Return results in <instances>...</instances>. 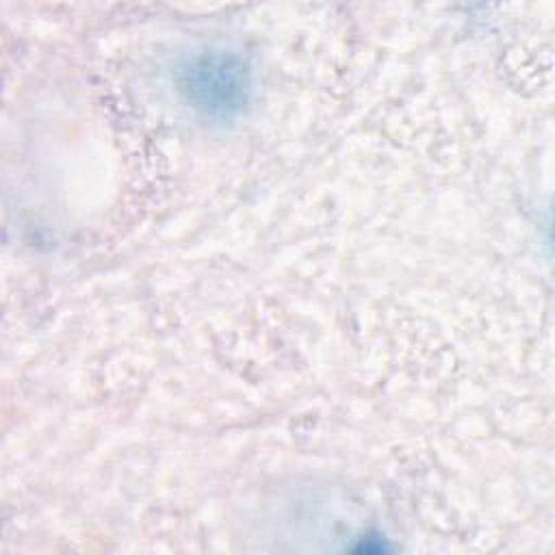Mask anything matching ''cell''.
Instances as JSON below:
<instances>
[{
	"label": "cell",
	"mask_w": 555,
	"mask_h": 555,
	"mask_svg": "<svg viewBox=\"0 0 555 555\" xmlns=\"http://www.w3.org/2000/svg\"><path fill=\"white\" fill-rule=\"evenodd\" d=\"M176 89L186 106L206 119L228 121L249 106L254 72L249 63L228 48H202L176 67Z\"/></svg>",
	"instance_id": "cell-1"
}]
</instances>
